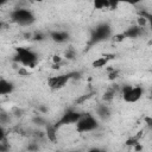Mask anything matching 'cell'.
<instances>
[{
	"label": "cell",
	"mask_w": 152,
	"mask_h": 152,
	"mask_svg": "<svg viewBox=\"0 0 152 152\" xmlns=\"http://www.w3.org/2000/svg\"><path fill=\"white\" fill-rule=\"evenodd\" d=\"M14 61L25 65V66H30L33 68L37 63V55L25 48H17L15 49V56H14Z\"/></svg>",
	"instance_id": "6da1fadb"
},
{
	"label": "cell",
	"mask_w": 152,
	"mask_h": 152,
	"mask_svg": "<svg viewBox=\"0 0 152 152\" xmlns=\"http://www.w3.org/2000/svg\"><path fill=\"white\" fill-rule=\"evenodd\" d=\"M11 19H12V21H14L15 24L21 25V26L31 25L36 20L33 13L31 11H28V10H25V8H17V10H14L11 13Z\"/></svg>",
	"instance_id": "7a4b0ae2"
},
{
	"label": "cell",
	"mask_w": 152,
	"mask_h": 152,
	"mask_svg": "<svg viewBox=\"0 0 152 152\" xmlns=\"http://www.w3.org/2000/svg\"><path fill=\"white\" fill-rule=\"evenodd\" d=\"M112 34V28L108 24L103 23V24H99L97 26H95V28L91 31L90 34V42L89 44H97L102 40H106L109 38V36Z\"/></svg>",
	"instance_id": "3957f363"
},
{
	"label": "cell",
	"mask_w": 152,
	"mask_h": 152,
	"mask_svg": "<svg viewBox=\"0 0 152 152\" xmlns=\"http://www.w3.org/2000/svg\"><path fill=\"white\" fill-rule=\"evenodd\" d=\"M97 127H99L97 120L90 114H82L81 118L78 119V121L76 122V129L78 133L90 132Z\"/></svg>",
	"instance_id": "277c9868"
},
{
	"label": "cell",
	"mask_w": 152,
	"mask_h": 152,
	"mask_svg": "<svg viewBox=\"0 0 152 152\" xmlns=\"http://www.w3.org/2000/svg\"><path fill=\"white\" fill-rule=\"evenodd\" d=\"M80 77V72H69V74H64V75H58V76H53L51 78H49L48 81V86L51 89H61L63 88L71 78H78Z\"/></svg>",
	"instance_id": "5b68a950"
},
{
	"label": "cell",
	"mask_w": 152,
	"mask_h": 152,
	"mask_svg": "<svg viewBox=\"0 0 152 152\" xmlns=\"http://www.w3.org/2000/svg\"><path fill=\"white\" fill-rule=\"evenodd\" d=\"M144 90L141 87H131V86H126L122 88V97L126 102H137L141 95H142Z\"/></svg>",
	"instance_id": "8992f818"
},
{
	"label": "cell",
	"mask_w": 152,
	"mask_h": 152,
	"mask_svg": "<svg viewBox=\"0 0 152 152\" xmlns=\"http://www.w3.org/2000/svg\"><path fill=\"white\" fill-rule=\"evenodd\" d=\"M81 113H78V112H75V110H68V112H65L63 115H62V118L55 124V126H56V128H58V127H61V126H64V125H70V124H76L77 121H78V119L81 118Z\"/></svg>",
	"instance_id": "52a82bcc"
},
{
	"label": "cell",
	"mask_w": 152,
	"mask_h": 152,
	"mask_svg": "<svg viewBox=\"0 0 152 152\" xmlns=\"http://www.w3.org/2000/svg\"><path fill=\"white\" fill-rule=\"evenodd\" d=\"M142 33V27H140V26H131V27H128L125 32H122L121 33V36L124 37V38H137V37H139L140 34Z\"/></svg>",
	"instance_id": "ba28073f"
},
{
	"label": "cell",
	"mask_w": 152,
	"mask_h": 152,
	"mask_svg": "<svg viewBox=\"0 0 152 152\" xmlns=\"http://www.w3.org/2000/svg\"><path fill=\"white\" fill-rule=\"evenodd\" d=\"M50 38L56 43H64L69 39V34L64 31H53L50 33Z\"/></svg>",
	"instance_id": "9c48e42d"
},
{
	"label": "cell",
	"mask_w": 152,
	"mask_h": 152,
	"mask_svg": "<svg viewBox=\"0 0 152 152\" xmlns=\"http://www.w3.org/2000/svg\"><path fill=\"white\" fill-rule=\"evenodd\" d=\"M14 89V84L6 80H0V95H6L12 93Z\"/></svg>",
	"instance_id": "30bf717a"
},
{
	"label": "cell",
	"mask_w": 152,
	"mask_h": 152,
	"mask_svg": "<svg viewBox=\"0 0 152 152\" xmlns=\"http://www.w3.org/2000/svg\"><path fill=\"white\" fill-rule=\"evenodd\" d=\"M45 134H46V137H48V139L50 141L55 142L57 140V128H56V126L48 124L46 125V133Z\"/></svg>",
	"instance_id": "8fae6325"
},
{
	"label": "cell",
	"mask_w": 152,
	"mask_h": 152,
	"mask_svg": "<svg viewBox=\"0 0 152 152\" xmlns=\"http://www.w3.org/2000/svg\"><path fill=\"white\" fill-rule=\"evenodd\" d=\"M96 114L101 119H108L109 115H110V112H109V109L106 104H100V106L96 107Z\"/></svg>",
	"instance_id": "7c38bea8"
},
{
	"label": "cell",
	"mask_w": 152,
	"mask_h": 152,
	"mask_svg": "<svg viewBox=\"0 0 152 152\" xmlns=\"http://www.w3.org/2000/svg\"><path fill=\"white\" fill-rule=\"evenodd\" d=\"M110 58H113V56H103V57H100V58H97L96 61L93 62V66L94 68H102V66H104L108 63V61Z\"/></svg>",
	"instance_id": "4fadbf2b"
},
{
	"label": "cell",
	"mask_w": 152,
	"mask_h": 152,
	"mask_svg": "<svg viewBox=\"0 0 152 152\" xmlns=\"http://www.w3.org/2000/svg\"><path fill=\"white\" fill-rule=\"evenodd\" d=\"M94 7L96 10L108 8L109 7V2H108V0H94Z\"/></svg>",
	"instance_id": "5bb4252c"
},
{
	"label": "cell",
	"mask_w": 152,
	"mask_h": 152,
	"mask_svg": "<svg viewBox=\"0 0 152 152\" xmlns=\"http://www.w3.org/2000/svg\"><path fill=\"white\" fill-rule=\"evenodd\" d=\"M114 94H115V89H114V88H112V89H109L107 93H104V95H103V99H104L106 101H110V100L113 99Z\"/></svg>",
	"instance_id": "9a60e30c"
},
{
	"label": "cell",
	"mask_w": 152,
	"mask_h": 152,
	"mask_svg": "<svg viewBox=\"0 0 152 152\" xmlns=\"http://www.w3.org/2000/svg\"><path fill=\"white\" fill-rule=\"evenodd\" d=\"M146 21H147V19L140 15V17L138 18V26H140V27H144V26L146 25Z\"/></svg>",
	"instance_id": "2e32d148"
},
{
	"label": "cell",
	"mask_w": 152,
	"mask_h": 152,
	"mask_svg": "<svg viewBox=\"0 0 152 152\" xmlns=\"http://www.w3.org/2000/svg\"><path fill=\"white\" fill-rule=\"evenodd\" d=\"M119 1V4L120 2H126V4H131V5H137V4H139L141 0H118Z\"/></svg>",
	"instance_id": "e0dca14e"
},
{
	"label": "cell",
	"mask_w": 152,
	"mask_h": 152,
	"mask_svg": "<svg viewBox=\"0 0 152 152\" xmlns=\"http://www.w3.org/2000/svg\"><path fill=\"white\" fill-rule=\"evenodd\" d=\"M108 2H109V8H115L116 6H118V4H119V1L118 0H108Z\"/></svg>",
	"instance_id": "ac0fdd59"
},
{
	"label": "cell",
	"mask_w": 152,
	"mask_h": 152,
	"mask_svg": "<svg viewBox=\"0 0 152 152\" xmlns=\"http://www.w3.org/2000/svg\"><path fill=\"white\" fill-rule=\"evenodd\" d=\"M5 138H6V132H5V129L0 126V141H4Z\"/></svg>",
	"instance_id": "d6986e66"
},
{
	"label": "cell",
	"mask_w": 152,
	"mask_h": 152,
	"mask_svg": "<svg viewBox=\"0 0 152 152\" xmlns=\"http://www.w3.org/2000/svg\"><path fill=\"white\" fill-rule=\"evenodd\" d=\"M137 142H138V141H137V139H135V138H132V139H128L126 144H127V145H135Z\"/></svg>",
	"instance_id": "ffe728a7"
},
{
	"label": "cell",
	"mask_w": 152,
	"mask_h": 152,
	"mask_svg": "<svg viewBox=\"0 0 152 152\" xmlns=\"http://www.w3.org/2000/svg\"><path fill=\"white\" fill-rule=\"evenodd\" d=\"M65 56H66V58L72 59V58H74V52H72V51H69V52H66V53H65Z\"/></svg>",
	"instance_id": "44dd1931"
},
{
	"label": "cell",
	"mask_w": 152,
	"mask_h": 152,
	"mask_svg": "<svg viewBox=\"0 0 152 152\" xmlns=\"http://www.w3.org/2000/svg\"><path fill=\"white\" fill-rule=\"evenodd\" d=\"M118 76V72L116 71H113L112 74H109V80H113V78H115Z\"/></svg>",
	"instance_id": "7402d4cb"
},
{
	"label": "cell",
	"mask_w": 152,
	"mask_h": 152,
	"mask_svg": "<svg viewBox=\"0 0 152 152\" xmlns=\"http://www.w3.org/2000/svg\"><path fill=\"white\" fill-rule=\"evenodd\" d=\"M4 142H1L0 141V151H6L7 150V146H5V145H2Z\"/></svg>",
	"instance_id": "603a6c76"
},
{
	"label": "cell",
	"mask_w": 152,
	"mask_h": 152,
	"mask_svg": "<svg viewBox=\"0 0 152 152\" xmlns=\"http://www.w3.org/2000/svg\"><path fill=\"white\" fill-rule=\"evenodd\" d=\"M34 39H36V40H42V39H43V36H42L40 33H39V34H36V36H34Z\"/></svg>",
	"instance_id": "cb8c5ba5"
},
{
	"label": "cell",
	"mask_w": 152,
	"mask_h": 152,
	"mask_svg": "<svg viewBox=\"0 0 152 152\" xmlns=\"http://www.w3.org/2000/svg\"><path fill=\"white\" fill-rule=\"evenodd\" d=\"M53 61H55V62H59V61H61V58H59L58 56H55V58H53Z\"/></svg>",
	"instance_id": "d4e9b609"
},
{
	"label": "cell",
	"mask_w": 152,
	"mask_h": 152,
	"mask_svg": "<svg viewBox=\"0 0 152 152\" xmlns=\"http://www.w3.org/2000/svg\"><path fill=\"white\" fill-rule=\"evenodd\" d=\"M7 1H8V0H0V6H2V5H4V4H6Z\"/></svg>",
	"instance_id": "484cf974"
},
{
	"label": "cell",
	"mask_w": 152,
	"mask_h": 152,
	"mask_svg": "<svg viewBox=\"0 0 152 152\" xmlns=\"http://www.w3.org/2000/svg\"><path fill=\"white\" fill-rule=\"evenodd\" d=\"M146 121H147V124H148V125H151V122H152L150 118H146Z\"/></svg>",
	"instance_id": "4316f807"
},
{
	"label": "cell",
	"mask_w": 152,
	"mask_h": 152,
	"mask_svg": "<svg viewBox=\"0 0 152 152\" xmlns=\"http://www.w3.org/2000/svg\"><path fill=\"white\" fill-rule=\"evenodd\" d=\"M28 148H30V150H34V148H37V147H36V146H30Z\"/></svg>",
	"instance_id": "83f0119b"
},
{
	"label": "cell",
	"mask_w": 152,
	"mask_h": 152,
	"mask_svg": "<svg viewBox=\"0 0 152 152\" xmlns=\"http://www.w3.org/2000/svg\"><path fill=\"white\" fill-rule=\"evenodd\" d=\"M1 27H2V23L0 21V30H1Z\"/></svg>",
	"instance_id": "f1b7e54d"
},
{
	"label": "cell",
	"mask_w": 152,
	"mask_h": 152,
	"mask_svg": "<svg viewBox=\"0 0 152 152\" xmlns=\"http://www.w3.org/2000/svg\"><path fill=\"white\" fill-rule=\"evenodd\" d=\"M34 1H37V2H40V1H44V0H34Z\"/></svg>",
	"instance_id": "f546056e"
}]
</instances>
